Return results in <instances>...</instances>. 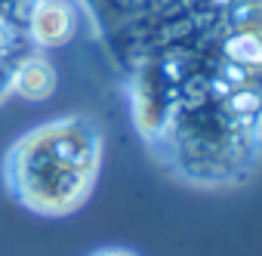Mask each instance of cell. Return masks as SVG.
I'll return each mask as SVG.
<instances>
[{
    "instance_id": "cell-1",
    "label": "cell",
    "mask_w": 262,
    "mask_h": 256,
    "mask_svg": "<svg viewBox=\"0 0 262 256\" xmlns=\"http://www.w3.org/2000/svg\"><path fill=\"white\" fill-rule=\"evenodd\" d=\"M133 120L185 185L241 188L262 167V0H210L123 65Z\"/></svg>"
},
{
    "instance_id": "cell-2",
    "label": "cell",
    "mask_w": 262,
    "mask_h": 256,
    "mask_svg": "<svg viewBox=\"0 0 262 256\" xmlns=\"http://www.w3.org/2000/svg\"><path fill=\"white\" fill-rule=\"evenodd\" d=\"M102 133L90 117L53 120L10 155V182L19 198L47 216H65L77 210L99 176Z\"/></svg>"
},
{
    "instance_id": "cell-3",
    "label": "cell",
    "mask_w": 262,
    "mask_h": 256,
    "mask_svg": "<svg viewBox=\"0 0 262 256\" xmlns=\"http://www.w3.org/2000/svg\"><path fill=\"white\" fill-rule=\"evenodd\" d=\"M96 256H136V253H129V250H102Z\"/></svg>"
}]
</instances>
